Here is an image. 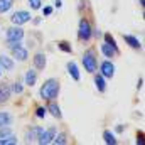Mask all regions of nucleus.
I'll return each instance as SVG.
<instances>
[{
	"label": "nucleus",
	"mask_w": 145,
	"mask_h": 145,
	"mask_svg": "<svg viewBox=\"0 0 145 145\" xmlns=\"http://www.w3.org/2000/svg\"><path fill=\"white\" fill-rule=\"evenodd\" d=\"M5 37H7V40H22L24 39V29L20 25H12L7 29Z\"/></svg>",
	"instance_id": "423d86ee"
},
{
	"label": "nucleus",
	"mask_w": 145,
	"mask_h": 145,
	"mask_svg": "<svg viewBox=\"0 0 145 145\" xmlns=\"http://www.w3.org/2000/svg\"><path fill=\"white\" fill-rule=\"evenodd\" d=\"M0 74H2V69H0Z\"/></svg>",
	"instance_id": "c9c22d12"
},
{
	"label": "nucleus",
	"mask_w": 145,
	"mask_h": 145,
	"mask_svg": "<svg viewBox=\"0 0 145 145\" xmlns=\"http://www.w3.org/2000/svg\"><path fill=\"white\" fill-rule=\"evenodd\" d=\"M54 135H56V128H54V127H51V128H47V130L42 128V132H40L39 137H37V144H40V145L51 144L52 138H54Z\"/></svg>",
	"instance_id": "39448f33"
},
{
	"label": "nucleus",
	"mask_w": 145,
	"mask_h": 145,
	"mask_svg": "<svg viewBox=\"0 0 145 145\" xmlns=\"http://www.w3.org/2000/svg\"><path fill=\"white\" fill-rule=\"evenodd\" d=\"M95 74V72H93ZM106 78H103L100 72L98 74H95V86H96V89L100 91V93H105L106 91V81H105Z\"/></svg>",
	"instance_id": "4468645a"
},
{
	"label": "nucleus",
	"mask_w": 145,
	"mask_h": 145,
	"mask_svg": "<svg viewBox=\"0 0 145 145\" xmlns=\"http://www.w3.org/2000/svg\"><path fill=\"white\" fill-rule=\"evenodd\" d=\"M10 95H12V89H10L7 84H0V103L7 101V100L10 98Z\"/></svg>",
	"instance_id": "a211bd4d"
},
{
	"label": "nucleus",
	"mask_w": 145,
	"mask_h": 145,
	"mask_svg": "<svg viewBox=\"0 0 145 145\" xmlns=\"http://www.w3.org/2000/svg\"><path fill=\"white\" fill-rule=\"evenodd\" d=\"M91 31H93V27H91V24H89V20L88 19H81L79 20V25H78V39L79 40H89L91 39Z\"/></svg>",
	"instance_id": "7ed1b4c3"
},
{
	"label": "nucleus",
	"mask_w": 145,
	"mask_h": 145,
	"mask_svg": "<svg viewBox=\"0 0 145 145\" xmlns=\"http://www.w3.org/2000/svg\"><path fill=\"white\" fill-rule=\"evenodd\" d=\"M10 89H12V93L20 95V93L24 91V86H22V83H19V81H17V83H14V84H12V88H10Z\"/></svg>",
	"instance_id": "a878e982"
},
{
	"label": "nucleus",
	"mask_w": 145,
	"mask_h": 145,
	"mask_svg": "<svg viewBox=\"0 0 145 145\" xmlns=\"http://www.w3.org/2000/svg\"><path fill=\"white\" fill-rule=\"evenodd\" d=\"M57 47H59L63 52H68V54L72 52V47H71V44H69L68 40H59V42H57Z\"/></svg>",
	"instance_id": "5701e85b"
},
{
	"label": "nucleus",
	"mask_w": 145,
	"mask_h": 145,
	"mask_svg": "<svg viewBox=\"0 0 145 145\" xmlns=\"http://www.w3.org/2000/svg\"><path fill=\"white\" fill-rule=\"evenodd\" d=\"M135 142H137V145H144V144H145V140H144V132H138V133H137V140H135Z\"/></svg>",
	"instance_id": "c756f323"
},
{
	"label": "nucleus",
	"mask_w": 145,
	"mask_h": 145,
	"mask_svg": "<svg viewBox=\"0 0 145 145\" xmlns=\"http://www.w3.org/2000/svg\"><path fill=\"white\" fill-rule=\"evenodd\" d=\"M51 144H56V145H66V144H68V138H66V133H56Z\"/></svg>",
	"instance_id": "4be33fe9"
},
{
	"label": "nucleus",
	"mask_w": 145,
	"mask_h": 145,
	"mask_svg": "<svg viewBox=\"0 0 145 145\" xmlns=\"http://www.w3.org/2000/svg\"><path fill=\"white\" fill-rule=\"evenodd\" d=\"M123 40H125L132 49H140V47H142L140 40H138L135 36H132V34H123Z\"/></svg>",
	"instance_id": "2eb2a0df"
},
{
	"label": "nucleus",
	"mask_w": 145,
	"mask_h": 145,
	"mask_svg": "<svg viewBox=\"0 0 145 145\" xmlns=\"http://www.w3.org/2000/svg\"><path fill=\"white\" fill-rule=\"evenodd\" d=\"M101 52H103L105 57H113V56H116L120 51H118V47H113L111 44L105 42V44H101Z\"/></svg>",
	"instance_id": "f8f14e48"
},
{
	"label": "nucleus",
	"mask_w": 145,
	"mask_h": 145,
	"mask_svg": "<svg viewBox=\"0 0 145 145\" xmlns=\"http://www.w3.org/2000/svg\"><path fill=\"white\" fill-rule=\"evenodd\" d=\"M142 84H144V79L140 78V79H138V83H137V89H140V88H142Z\"/></svg>",
	"instance_id": "72a5a7b5"
},
{
	"label": "nucleus",
	"mask_w": 145,
	"mask_h": 145,
	"mask_svg": "<svg viewBox=\"0 0 145 145\" xmlns=\"http://www.w3.org/2000/svg\"><path fill=\"white\" fill-rule=\"evenodd\" d=\"M40 8H42V7H40ZM42 14H44L46 17H49V15L52 14V7H49V5H47V7H44V8H42Z\"/></svg>",
	"instance_id": "7c9ffc66"
},
{
	"label": "nucleus",
	"mask_w": 145,
	"mask_h": 145,
	"mask_svg": "<svg viewBox=\"0 0 145 145\" xmlns=\"http://www.w3.org/2000/svg\"><path fill=\"white\" fill-rule=\"evenodd\" d=\"M138 3H140V7H144V5H145V0H138Z\"/></svg>",
	"instance_id": "f704fd0d"
},
{
	"label": "nucleus",
	"mask_w": 145,
	"mask_h": 145,
	"mask_svg": "<svg viewBox=\"0 0 145 145\" xmlns=\"http://www.w3.org/2000/svg\"><path fill=\"white\" fill-rule=\"evenodd\" d=\"M46 110L54 116V118H61L63 116V113H61V106L54 101V100H51L49 103H47V106H46Z\"/></svg>",
	"instance_id": "9b49d317"
},
{
	"label": "nucleus",
	"mask_w": 145,
	"mask_h": 145,
	"mask_svg": "<svg viewBox=\"0 0 145 145\" xmlns=\"http://www.w3.org/2000/svg\"><path fill=\"white\" fill-rule=\"evenodd\" d=\"M103 140H105V144H106V145H116V144H118V140H116L115 133H113V132H110V130H105V132H103Z\"/></svg>",
	"instance_id": "6ab92c4d"
},
{
	"label": "nucleus",
	"mask_w": 145,
	"mask_h": 145,
	"mask_svg": "<svg viewBox=\"0 0 145 145\" xmlns=\"http://www.w3.org/2000/svg\"><path fill=\"white\" fill-rule=\"evenodd\" d=\"M81 63H83V66H84V71L91 72V74L96 72V69H98V59H96V54H95L93 49H88V51L83 54Z\"/></svg>",
	"instance_id": "f03ea898"
},
{
	"label": "nucleus",
	"mask_w": 145,
	"mask_h": 145,
	"mask_svg": "<svg viewBox=\"0 0 145 145\" xmlns=\"http://www.w3.org/2000/svg\"><path fill=\"white\" fill-rule=\"evenodd\" d=\"M24 81H25V84L27 86H34L37 83V71L36 69H29V71L25 72V78H24Z\"/></svg>",
	"instance_id": "dca6fc26"
},
{
	"label": "nucleus",
	"mask_w": 145,
	"mask_h": 145,
	"mask_svg": "<svg viewBox=\"0 0 145 145\" xmlns=\"http://www.w3.org/2000/svg\"><path fill=\"white\" fill-rule=\"evenodd\" d=\"M59 91H61L59 81H57V79H54V78H49V79H46V81H44V84L40 86L39 95H40V98H42V100L51 101V100H56V98H57Z\"/></svg>",
	"instance_id": "f257e3e1"
},
{
	"label": "nucleus",
	"mask_w": 145,
	"mask_h": 145,
	"mask_svg": "<svg viewBox=\"0 0 145 145\" xmlns=\"http://www.w3.org/2000/svg\"><path fill=\"white\" fill-rule=\"evenodd\" d=\"M46 115H47L46 106H37V108H36V116H37V118H44Z\"/></svg>",
	"instance_id": "cd10ccee"
},
{
	"label": "nucleus",
	"mask_w": 145,
	"mask_h": 145,
	"mask_svg": "<svg viewBox=\"0 0 145 145\" xmlns=\"http://www.w3.org/2000/svg\"><path fill=\"white\" fill-rule=\"evenodd\" d=\"M32 63H34V69L37 71H42L47 64V59H46V54L44 52H36V56L32 57Z\"/></svg>",
	"instance_id": "6e6552de"
},
{
	"label": "nucleus",
	"mask_w": 145,
	"mask_h": 145,
	"mask_svg": "<svg viewBox=\"0 0 145 145\" xmlns=\"http://www.w3.org/2000/svg\"><path fill=\"white\" fill-rule=\"evenodd\" d=\"M68 72H69V76H71L74 81H79L81 74H79V69H78L76 63H72V61H69V63H68Z\"/></svg>",
	"instance_id": "f3484780"
},
{
	"label": "nucleus",
	"mask_w": 145,
	"mask_h": 145,
	"mask_svg": "<svg viewBox=\"0 0 145 145\" xmlns=\"http://www.w3.org/2000/svg\"><path fill=\"white\" fill-rule=\"evenodd\" d=\"M100 74L103 76V78H113L115 76V64L106 59V61H103L101 64H100Z\"/></svg>",
	"instance_id": "0eeeda50"
},
{
	"label": "nucleus",
	"mask_w": 145,
	"mask_h": 145,
	"mask_svg": "<svg viewBox=\"0 0 145 145\" xmlns=\"http://www.w3.org/2000/svg\"><path fill=\"white\" fill-rule=\"evenodd\" d=\"M19 142L17 138H15V135H10V137H7V138H0V145H15Z\"/></svg>",
	"instance_id": "b1692460"
},
{
	"label": "nucleus",
	"mask_w": 145,
	"mask_h": 145,
	"mask_svg": "<svg viewBox=\"0 0 145 145\" xmlns=\"http://www.w3.org/2000/svg\"><path fill=\"white\" fill-rule=\"evenodd\" d=\"M42 132V127H32V128H29L27 132H25V142H34L37 140V137H39V133Z\"/></svg>",
	"instance_id": "ddd939ff"
},
{
	"label": "nucleus",
	"mask_w": 145,
	"mask_h": 145,
	"mask_svg": "<svg viewBox=\"0 0 145 145\" xmlns=\"http://www.w3.org/2000/svg\"><path fill=\"white\" fill-rule=\"evenodd\" d=\"M12 115L10 113H7V111H0V127H10L12 125Z\"/></svg>",
	"instance_id": "aec40b11"
},
{
	"label": "nucleus",
	"mask_w": 145,
	"mask_h": 145,
	"mask_svg": "<svg viewBox=\"0 0 145 145\" xmlns=\"http://www.w3.org/2000/svg\"><path fill=\"white\" fill-rule=\"evenodd\" d=\"M12 56H14L17 61L24 63V61H27V57H29V52H27V49H25V47H22V46H17L15 49H12Z\"/></svg>",
	"instance_id": "1a4fd4ad"
},
{
	"label": "nucleus",
	"mask_w": 145,
	"mask_h": 145,
	"mask_svg": "<svg viewBox=\"0 0 145 145\" xmlns=\"http://www.w3.org/2000/svg\"><path fill=\"white\" fill-rule=\"evenodd\" d=\"M14 66H15V63H14L12 57H8V56H5V54H0V69H3V71H12Z\"/></svg>",
	"instance_id": "9d476101"
},
{
	"label": "nucleus",
	"mask_w": 145,
	"mask_h": 145,
	"mask_svg": "<svg viewBox=\"0 0 145 145\" xmlns=\"http://www.w3.org/2000/svg\"><path fill=\"white\" fill-rule=\"evenodd\" d=\"M10 135H14V133H12V130L8 128V125H7V127H0V138H7V137H10Z\"/></svg>",
	"instance_id": "393cba45"
},
{
	"label": "nucleus",
	"mask_w": 145,
	"mask_h": 145,
	"mask_svg": "<svg viewBox=\"0 0 145 145\" xmlns=\"http://www.w3.org/2000/svg\"><path fill=\"white\" fill-rule=\"evenodd\" d=\"M29 7L32 10H39L42 7V0H29Z\"/></svg>",
	"instance_id": "bb28decb"
},
{
	"label": "nucleus",
	"mask_w": 145,
	"mask_h": 145,
	"mask_svg": "<svg viewBox=\"0 0 145 145\" xmlns=\"http://www.w3.org/2000/svg\"><path fill=\"white\" fill-rule=\"evenodd\" d=\"M15 0H0V14H7L14 7Z\"/></svg>",
	"instance_id": "412c9836"
},
{
	"label": "nucleus",
	"mask_w": 145,
	"mask_h": 145,
	"mask_svg": "<svg viewBox=\"0 0 145 145\" xmlns=\"http://www.w3.org/2000/svg\"><path fill=\"white\" fill-rule=\"evenodd\" d=\"M54 7H56V8H61V7H63V2H61V0H54Z\"/></svg>",
	"instance_id": "473e14b6"
},
{
	"label": "nucleus",
	"mask_w": 145,
	"mask_h": 145,
	"mask_svg": "<svg viewBox=\"0 0 145 145\" xmlns=\"http://www.w3.org/2000/svg\"><path fill=\"white\" fill-rule=\"evenodd\" d=\"M31 19H32V15H31V12H27V10H17V12H14L12 17H10V20H12L14 25L27 24V22H31Z\"/></svg>",
	"instance_id": "20e7f679"
},
{
	"label": "nucleus",
	"mask_w": 145,
	"mask_h": 145,
	"mask_svg": "<svg viewBox=\"0 0 145 145\" xmlns=\"http://www.w3.org/2000/svg\"><path fill=\"white\" fill-rule=\"evenodd\" d=\"M103 37H105V42H108V44H111L113 47H118V46H116V40H115V37L111 36L110 32H106V34H105Z\"/></svg>",
	"instance_id": "c85d7f7f"
},
{
	"label": "nucleus",
	"mask_w": 145,
	"mask_h": 145,
	"mask_svg": "<svg viewBox=\"0 0 145 145\" xmlns=\"http://www.w3.org/2000/svg\"><path fill=\"white\" fill-rule=\"evenodd\" d=\"M123 130H125V127H123V125H118V127L115 128V132H116V133H121Z\"/></svg>",
	"instance_id": "2f4dec72"
}]
</instances>
